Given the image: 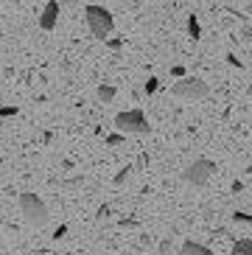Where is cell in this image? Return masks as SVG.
<instances>
[{"label": "cell", "mask_w": 252, "mask_h": 255, "mask_svg": "<svg viewBox=\"0 0 252 255\" xmlns=\"http://www.w3.org/2000/svg\"><path fill=\"white\" fill-rule=\"evenodd\" d=\"M129 174H132V165H126V168H121V171L115 174V177H112V182H115V185H124V182L129 180Z\"/></svg>", "instance_id": "cell-13"}, {"label": "cell", "mask_w": 252, "mask_h": 255, "mask_svg": "<svg viewBox=\"0 0 252 255\" xmlns=\"http://www.w3.org/2000/svg\"><path fill=\"white\" fill-rule=\"evenodd\" d=\"M157 90H160V79H157V76H148V82L143 84V93H146V96H154Z\"/></svg>", "instance_id": "cell-11"}, {"label": "cell", "mask_w": 252, "mask_h": 255, "mask_svg": "<svg viewBox=\"0 0 252 255\" xmlns=\"http://www.w3.org/2000/svg\"><path fill=\"white\" fill-rule=\"evenodd\" d=\"M227 62H230L233 68H241V59H236V53H227Z\"/></svg>", "instance_id": "cell-18"}, {"label": "cell", "mask_w": 252, "mask_h": 255, "mask_svg": "<svg viewBox=\"0 0 252 255\" xmlns=\"http://www.w3.org/2000/svg\"><path fill=\"white\" fill-rule=\"evenodd\" d=\"M233 255H252V239H238L233 244Z\"/></svg>", "instance_id": "cell-10"}, {"label": "cell", "mask_w": 252, "mask_h": 255, "mask_svg": "<svg viewBox=\"0 0 252 255\" xmlns=\"http://www.w3.org/2000/svg\"><path fill=\"white\" fill-rule=\"evenodd\" d=\"M233 222H238V225H252V216H250V213L236 210V213H233Z\"/></svg>", "instance_id": "cell-14"}, {"label": "cell", "mask_w": 252, "mask_h": 255, "mask_svg": "<svg viewBox=\"0 0 252 255\" xmlns=\"http://www.w3.org/2000/svg\"><path fill=\"white\" fill-rule=\"evenodd\" d=\"M96 96H98V101H104V104H112L115 101V96H118V90L112 87V84H101L96 90Z\"/></svg>", "instance_id": "cell-8"}, {"label": "cell", "mask_w": 252, "mask_h": 255, "mask_svg": "<svg viewBox=\"0 0 252 255\" xmlns=\"http://www.w3.org/2000/svg\"><path fill=\"white\" fill-rule=\"evenodd\" d=\"M115 129L124 135H146L148 129V118L143 115V110H126V113L115 115Z\"/></svg>", "instance_id": "cell-4"}, {"label": "cell", "mask_w": 252, "mask_h": 255, "mask_svg": "<svg viewBox=\"0 0 252 255\" xmlns=\"http://www.w3.org/2000/svg\"><path fill=\"white\" fill-rule=\"evenodd\" d=\"M179 255H213L208 247H202V244H196V241H185L182 244V250H179Z\"/></svg>", "instance_id": "cell-7"}, {"label": "cell", "mask_w": 252, "mask_h": 255, "mask_svg": "<svg viewBox=\"0 0 252 255\" xmlns=\"http://www.w3.org/2000/svg\"><path fill=\"white\" fill-rule=\"evenodd\" d=\"M20 113L14 104H8V107H0V118H14V115Z\"/></svg>", "instance_id": "cell-15"}, {"label": "cell", "mask_w": 252, "mask_h": 255, "mask_svg": "<svg viewBox=\"0 0 252 255\" xmlns=\"http://www.w3.org/2000/svg\"><path fill=\"white\" fill-rule=\"evenodd\" d=\"M20 210H22V216H25V222H28L31 227H45L51 222L48 205H45L37 194H20Z\"/></svg>", "instance_id": "cell-2"}, {"label": "cell", "mask_w": 252, "mask_h": 255, "mask_svg": "<svg viewBox=\"0 0 252 255\" xmlns=\"http://www.w3.org/2000/svg\"><path fill=\"white\" fill-rule=\"evenodd\" d=\"M213 174H216V163H213V160L199 157V160H193L185 171H182V180H185L188 185L202 188V185H208V180L213 177Z\"/></svg>", "instance_id": "cell-5"}, {"label": "cell", "mask_w": 252, "mask_h": 255, "mask_svg": "<svg viewBox=\"0 0 252 255\" xmlns=\"http://www.w3.org/2000/svg\"><path fill=\"white\" fill-rule=\"evenodd\" d=\"M171 247H174V244H171V239H163V241H160V255H168Z\"/></svg>", "instance_id": "cell-16"}, {"label": "cell", "mask_w": 252, "mask_h": 255, "mask_svg": "<svg viewBox=\"0 0 252 255\" xmlns=\"http://www.w3.org/2000/svg\"><path fill=\"white\" fill-rule=\"evenodd\" d=\"M247 96H250V98H252V84H250V87H247Z\"/></svg>", "instance_id": "cell-20"}, {"label": "cell", "mask_w": 252, "mask_h": 255, "mask_svg": "<svg viewBox=\"0 0 252 255\" xmlns=\"http://www.w3.org/2000/svg\"><path fill=\"white\" fill-rule=\"evenodd\" d=\"M171 93L177 98H185V101H202V98L210 96V87L205 79H199V76H182L174 87H171Z\"/></svg>", "instance_id": "cell-3"}, {"label": "cell", "mask_w": 252, "mask_h": 255, "mask_svg": "<svg viewBox=\"0 0 252 255\" xmlns=\"http://www.w3.org/2000/svg\"><path fill=\"white\" fill-rule=\"evenodd\" d=\"M104 42H107V45L112 48V51H121V45H124V42H121V39H110V37H107Z\"/></svg>", "instance_id": "cell-17"}, {"label": "cell", "mask_w": 252, "mask_h": 255, "mask_svg": "<svg viewBox=\"0 0 252 255\" xmlns=\"http://www.w3.org/2000/svg\"><path fill=\"white\" fill-rule=\"evenodd\" d=\"M59 23V3L56 0H48L42 8V14H39V28L42 31H53Z\"/></svg>", "instance_id": "cell-6"}, {"label": "cell", "mask_w": 252, "mask_h": 255, "mask_svg": "<svg viewBox=\"0 0 252 255\" xmlns=\"http://www.w3.org/2000/svg\"><path fill=\"white\" fill-rule=\"evenodd\" d=\"M84 23H87L90 34L96 39H107L112 34V28H115V17L104 6H87L84 8Z\"/></svg>", "instance_id": "cell-1"}, {"label": "cell", "mask_w": 252, "mask_h": 255, "mask_svg": "<svg viewBox=\"0 0 252 255\" xmlns=\"http://www.w3.org/2000/svg\"><path fill=\"white\" fill-rule=\"evenodd\" d=\"M124 143H126L124 132H112V135H107V146H112V149H115V146H124Z\"/></svg>", "instance_id": "cell-12"}, {"label": "cell", "mask_w": 252, "mask_h": 255, "mask_svg": "<svg viewBox=\"0 0 252 255\" xmlns=\"http://www.w3.org/2000/svg\"><path fill=\"white\" fill-rule=\"evenodd\" d=\"M188 34H191L193 42H196V39H202V25H199V17H196V14L188 17Z\"/></svg>", "instance_id": "cell-9"}, {"label": "cell", "mask_w": 252, "mask_h": 255, "mask_svg": "<svg viewBox=\"0 0 252 255\" xmlns=\"http://www.w3.org/2000/svg\"><path fill=\"white\" fill-rule=\"evenodd\" d=\"M171 76H177V79H182V76H185V68H179V65H177V68H171Z\"/></svg>", "instance_id": "cell-19"}]
</instances>
